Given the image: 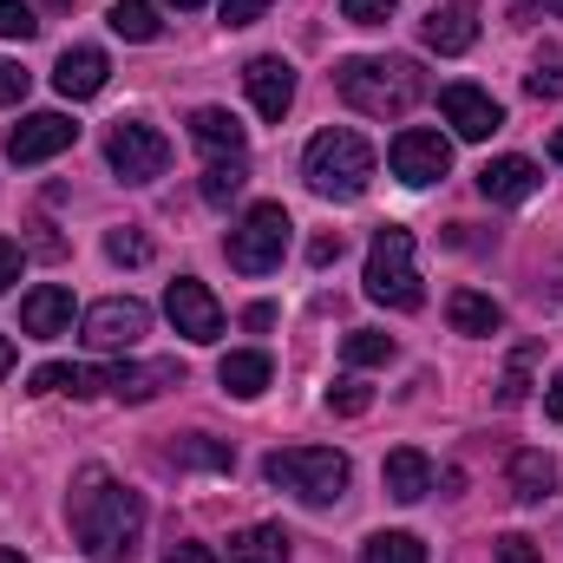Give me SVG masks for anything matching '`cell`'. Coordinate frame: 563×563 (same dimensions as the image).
I'll use <instances>...</instances> for the list:
<instances>
[{
	"label": "cell",
	"instance_id": "cell-31",
	"mask_svg": "<svg viewBox=\"0 0 563 563\" xmlns=\"http://www.w3.org/2000/svg\"><path fill=\"white\" fill-rule=\"evenodd\" d=\"M177 459H184V465H210V472H230V465H236V452H230V445H217V439H203V432H197V439H184V445H177Z\"/></svg>",
	"mask_w": 563,
	"mask_h": 563
},
{
	"label": "cell",
	"instance_id": "cell-19",
	"mask_svg": "<svg viewBox=\"0 0 563 563\" xmlns=\"http://www.w3.org/2000/svg\"><path fill=\"white\" fill-rule=\"evenodd\" d=\"M380 478H387V498H400V505H420L426 492H432V465H426V452H413V445L387 452Z\"/></svg>",
	"mask_w": 563,
	"mask_h": 563
},
{
	"label": "cell",
	"instance_id": "cell-18",
	"mask_svg": "<svg viewBox=\"0 0 563 563\" xmlns=\"http://www.w3.org/2000/svg\"><path fill=\"white\" fill-rule=\"evenodd\" d=\"M170 380H184L170 361H151V367H139V361L125 367V361H119V367H106V394H112V400H132V407L151 400L157 387H170Z\"/></svg>",
	"mask_w": 563,
	"mask_h": 563
},
{
	"label": "cell",
	"instance_id": "cell-40",
	"mask_svg": "<svg viewBox=\"0 0 563 563\" xmlns=\"http://www.w3.org/2000/svg\"><path fill=\"white\" fill-rule=\"evenodd\" d=\"M7 282H20V250L0 236V295H7Z\"/></svg>",
	"mask_w": 563,
	"mask_h": 563
},
{
	"label": "cell",
	"instance_id": "cell-17",
	"mask_svg": "<svg viewBox=\"0 0 563 563\" xmlns=\"http://www.w3.org/2000/svg\"><path fill=\"white\" fill-rule=\"evenodd\" d=\"M20 328H26L33 341H53V334H66V328H73V288H59V282H40V288L20 301Z\"/></svg>",
	"mask_w": 563,
	"mask_h": 563
},
{
	"label": "cell",
	"instance_id": "cell-6",
	"mask_svg": "<svg viewBox=\"0 0 563 563\" xmlns=\"http://www.w3.org/2000/svg\"><path fill=\"white\" fill-rule=\"evenodd\" d=\"M288 210L282 203H256L236 230H230V269H243V276H269L282 263V250H288Z\"/></svg>",
	"mask_w": 563,
	"mask_h": 563
},
{
	"label": "cell",
	"instance_id": "cell-37",
	"mask_svg": "<svg viewBox=\"0 0 563 563\" xmlns=\"http://www.w3.org/2000/svg\"><path fill=\"white\" fill-rule=\"evenodd\" d=\"M217 13H223V26H256L269 13V0H217Z\"/></svg>",
	"mask_w": 563,
	"mask_h": 563
},
{
	"label": "cell",
	"instance_id": "cell-27",
	"mask_svg": "<svg viewBox=\"0 0 563 563\" xmlns=\"http://www.w3.org/2000/svg\"><path fill=\"white\" fill-rule=\"evenodd\" d=\"M106 26H112L119 40H157V33H164V20H157L151 0H119V7L106 13Z\"/></svg>",
	"mask_w": 563,
	"mask_h": 563
},
{
	"label": "cell",
	"instance_id": "cell-44",
	"mask_svg": "<svg viewBox=\"0 0 563 563\" xmlns=\"http://www.w3.org/2000/svg\"><path fill=\"white\" fill-rule=\"evenodd\" d=\"M7 374H13V341L0 334V380H7Z\"/></svg>",
	"mask_w": 563,
	"mask_h": 563
},
{
	"label": "cell",
	"instance_id": "cell-26",
	"mask_svg": "<svg viewBox=\"0 0 563 563\" xmlns=\"http://www.w3.org/2000/svg\"><path fill=\"white\" fill-rule=\"evenodd\" d=\"M243 184H250V164L243 157H210V170H203V203H236L243 197Z\"/></svg>",
	"mask_w": 563,
	"mask_h": 563
},
{
	"label": "cell",
	"instance_id": "cell-22",
	"mask_svg": "<svg viewBox=\"0 0 563 563\" xmlns=\"http://www.w3.org/2000/svg\"><path fill=\"white\" fill-rule=\"evenodd\" d=\"M33 394H73V400H92V394H106V374H99V367L46 361V367H33Z\"/></svg>",
	"mask_w": 563,
	"mask_h": 563
},
{
	"label": "cell",
	"instance_id": "cell-21",
	"mask_svg": "<svg viewBox=\"0 0 563 563\" xmlns=\"http://www.w3.org/2000/svg\"><path fill=\"white\" fill-rule=\"evenodd\" d=\"M190 139L203 144L210 157H243V125H236V112H223V106L190 112Z\"/></svg>",
	"mask_w": 563,
	"mask_h": 563
},
{
	"label": "cell",
	"instance_id": "cell-29",
	"mask_svg": "<svg viewBox=\"0 0 563 563\" xmlns=\"http://www.w3.org/2000/svg\"><path fill=\"white\" fill-rule=\"evenodd\" d=\"M341 361H347V367H380V361H394V341L374 334V328H354V334L341 341Z\"/></svg>",
	"mask_w": 563,
	"mask_h": 563
},
{
	"label": "cell",
	"instance_id": "cell-35",
	"mask_svg": "<svg viewBox=\"0 0 563 563\" xmlns=\"http://www.w3.org/2000/svg\"><path fill=\"white\" fill-rule=\"evenodd\" d=\"M106 256H112V263H144L151 243H144L139 230H112V236H106Z\"/></svg>",
	"mask_w": 563,
	"mask_h": 563
},
{
	"label": "cell",
	"instance_id": "cell-11",
	"mask_svg": "<svg viewBox=\"0 0 563 563\" xmlns=\"http://www.w3.org/2000/svg\"><path fill=\"white\" fill-rule=\"evenodd\" d=\"M144 328H151V308H144V301H132V295H112V301L86 308V341H92V347H106V354L139 347Z\"/></svg>",
	"mask_w": 563,
	"mask_h": 563
},
{
	"label": "cell",
	"instance_id": "cell-9",
	"mask_svg": "<svg viewBox=\"0 0 563 563\" xmlns=\"http://www.w3.org/2000/svg\"><path fill=\"white\" fill-rule=\"evenodd\" d=\"M164 314H170V328H177L184 341H197V347L223 334V308H217V295H210L197 276H177V282H170V295H164Z\"/></svg>",
	"mask_w": 563,
	"mask_h": 563
},
{
	"label": "cell",
	"instance_id": "cell-8",
	"mask_svg": "<svg viewBox=\"0 0 563 563\" xmlns=\"http://www.w3.org/2000/svg\"><path fill=\"white\" fill-rule=\"evenodd\" d=\"M387 164H394V177L407 190H426V184H439L452 170V144L439 139V132H426V125H407L394 139V151H387Z\"/></svg>",
	"mask_w": 563,
	"mask_h": 563
},
{
	"label": "cell",
	"instance_id": "cell-5",
	"mask_svg": "<svg viewBox=\"0 0 563 563\" xmlns=\"http://www.w3.org/2000/svg\"><path fill=\"white\" fill-rule=\"evenodd\" d=\"M367 295L380 308H420L426 288H420V269H413V230L400 223H380L374 250H367Z\"/></svg>",
	"mask_w": 563,
	"mask_h": 563
},
{
	"label": "cell",
	"instance_id": "cell-48",
	"mask_svg": "<svg viewBox=\"0 0 563 563\" xmlns=\"http://www.w3.org/2000/svg\"><path fill=\"white\" fill-rule=\"evenodd\" d=\"M544 7H551V13H558V20H563V0H544Z\"/></svg>",
	"mask_w": 563,
	"mask_h": 563
},
{
	"label": "cell",
	"instance_id": "cell-23",
	"mask_svg": "<svg viewBox=\"0 0 563 563\" xmlns=\"http://www.w3.org/2000/svg\"><path fill=\"white\" fill-rule=\"evenodd\" d=\"M269 354H223L217 361V380H223V394H236V400H256L263 387H269Z\"/></svg>",
	"mask_w": 563,
	"mask_h": 563
},
{
	"label": "cell",
	"instance_id": "cell-20",
	"mask_svg": "<svg viewBox=\"0 0 563 563\" xmlns=\"http://www.w3.org/2000/svg\"><path fill=\"white\" fill-rule=\"evenodd\" d=\"M445 321H452L459 334L485 341V334H498V328H505V308H498L492 295H478V288H459V295L445 301Z\"/></svg>",
	"mask_w": 563,
	"mask_h": 563
},
{
	"label": "cell",
	"instance_id": "cell-4",
	"mask_svg": "<svg viewBox=\"0 0 563 563\" xmlns=\"http://www.w3.org/2000/svg\"><path fill=\"white\" fill-rule=\"evenodd\" d=\"M263 478H269L276 492H295L301 505H334V498L347 492L354 465H347V452H334V445H288V452H269V459H263Z\"/></svg>",
	"mask_w": 563,
	"mask_h": 563
},
{
	"label": "cell",
	"instance_id": "cell-25",
	"mask_svg": "<svg viewBox=\"0 0 563 563\" xmlns=\"http://www.w3.org/2000/svg\"><path fill=\"white\" fill-rule=\"evenodd\" d=\"M551 485H558V465H551L544 452H518V459H511V498H518V505H544Z\"/></svg>",
	"mask_w": 563,
	"mask_h": 563
},
{
	"label": "cell",
	"instance_id": "cell-36",
	"mask_svg": "<svg viewBox=\"0 0 563 563\" xmlns=\"http://www.w3.org/2000/svg\"><path fill=\"white\" fill-rule=\"evenodd\" d=\"M394 7H400V0H341V13H347L354 26H380V20H394Z\"/></svg>",
	"mask_w": 563,
	"mask_h": 563
},
{
	"label": "cell",
	"instance_id": "cell-13",
	"mask_svg": "<svg viewBox=\"0 0 563 563\" xmlns=\"http://www.w3.org/2000/svg\"><path fill=\"white\" fill-rule=\"evenodd\" d=\"M243 92H250V106H256L263 119H288V106H295V66L276 59V53L250 59V66H243Z\"/></svg>",
	"mask_w": 563,
	"mask_h": 563
},
{
	"label": "cell",
	"instance_id": "cell-34",
	"mask_svg": "<svg viewBox=\"0 0 563 563\" xmlns=\"http://www.w3.org/2000/svg\"><path fill=\"white\" fill-rule=\"evenodd\" d=\"M328 407H334V413H347V420H354V413H367V407H374V394H367V387H361V380H341V387H328Z\"/></svg>",
	"mask_w": 563,
	"mask_h": 563
},
{
	"label": "cell",
	"instance_id": "cell-47",
	"mask_svg": "<svg viewBox=\"0 0 563 563\" xmlns=\"http://www.w3.org/2000/svg\"><path fill=\"white\" fill-rule=\"evenodd\" d=\"M0 563H26V558H20V551H0Z\"/></svg>",
	"mask_w": 563,
	"mask_h": 563
},
{
	"label": "cell",
	"instance_id": "cell-33",
	"mask_svg": "<svg viewBox=\"0 0 563 563\" xmlns=\"http://www.w3.org/2000/svg\"><path fill=\"white\" fill-rule=\"evenodd\" d=\"M33 33H40L33 7H20V0H0V40H33Z\"/></svg>",
	"mask_w": 563,
	"mask_h": 563
},
{
	"label": "cell",
	"instance_id": "cell-41",
	"mask_svg": "<svg viewBox=\"0 0 563 563\" xmlns=\"http://www.w3.org/2000/svg\"><path fill=\"white\" fill-rule=\"evenodd\" d=\"M164 563H217V551H210V544H177Z\"/></svg>",
	"mask_w": 563,
	"mask_h": 563
},
{
	"label": "cell",
	"instance_id": "cell-46",
	"mask_svg": "<svg viewBox=\"0 0 563 563\" xmlns=\"http://www.w3.org/2000/svg\"><path fill=\"white\" fill-rule=\"evenodd\" d=\"M170 7H177V13H190V7H203V0H170Z\"/></svg>",
	"mask_w": 563,
	"mask_h": 563
},
{
	"label": "cell",
	"instance_id": "cell-28",
	"mask_svg": "<svg viewBox=\"0 0 563 563\" xmlns=\"http://www.w3.org/2000/svg\"><path fill=\"white\" fill-rule=\"evenodd\" d=\"M361 563H426V544L413 531H374L361 544Z\"/></svg>",
	"mask_w": 563,
	"mask_h": 563
},
{
	"label": "cell",
	"instance_id": "cell-38",
	"mask_svg": "<svg viewBox=\"0 0 563 563\" xmlns=\"http://www.w3.org/2000/svg\"><path fill=\"white\" fill-rule=\"evenodd\" d=\"M26 86H33V73H20L13 59H0V106H20V99H26Z\"/></svg>",
	"mask_w": 563,
	"mask_h": 563
},
{
	"label": "cell",
	"instance_id": "cell-24",
	"mask_svg": "<svg viewBox=\"0 0 563 563\" xmlns=\"http://www.w3.org/2000/svg\"><path fill=\"white\" fill-rule=\"evenodd\" d=\"M230 563H288V531L282 525H243L230 538Z\"/></svg>",
	"mask_w": 563,
	"mask_h": 563
},
{
	"label": "cell",
	"instance_id": "cell-32",
	"mask_svg": "<svg viewBox=\"0 0 563 563\" xmlns=\"http://www.w3.org/2000/svg\"><path fill=\"white\" fill-rule=\"evenodd\" d=\"M525 86H531V99H563V59H558V53H551V59H538Z\"/></svg>",
	"mask_w": 563,
	"mask_h": 563
},
{
	"label": "cell",
	"instance_id": "cell-3",
	"mask_svg": "<svg viewBox=\"0 0 563 563\" xmlns=\"http://www.w3.org/2000/svg\"><path fill=\"white\" fill-rule=\"evenodd\" d=\"M301 177L314 197H334V203H354L367 184H374V151L361 132L334 125V132H314L308 139V157H301Z\"/></svg>",
	"mask_w": 563,
	"mask_h": 563
},
{
	"label": "cell",
	"instance_id": "cell-10",
	"mask_svg": "<svg viewBox=\"0 0 563 563\" xmlns=\"http://www.w3.org/2000/svg\"><path fill=\"white\" fill-rule=\"evenodd\" d=\"M73 139H79V125H73L66 112H26V119L7 132V157H13V164H46V157H59Z\"/></svg>",
	"mask_w": 563,
	"mask_h": 563
},
{
	"label": "cell",
	"instance_id": "cell-16",
	"mask_svg": "<svg viewBox=\"0 0 563 563\" xmlns=\"http://www.w3.org/2000/svg\"><path fill=\"white\" fill-rule=\"evenodd\" d=\"M538 164L531 157H518V151H505V157H485V170H478V190L492 197V203H525L531 190H538Z\"/></svg>",
	"mask_w": 563,
	"mask_h": 563
},
{
	"label": "cell",
	"instance_id": "cell-30",
	"mask_svg": "<svg viewBox=\"0 0 563 563\" xmlns=\"http://www.w3.org/2000/svg\"><path fill=\"white\" fill-rule=\"evenodd\" d=\"M531 361H538V347H518V354H511V367H505V380H498V400H505V407H518V400L531 394Z\"/></svg>",
	"mask_w": 563,
	"mask_h": 563
},
{
	"label": "cell",
	"instance_id": "cell-43",
	"mask_svg": "<svg viewBox=\"0 0 563 563\" xmlns=\"http://www.w3.org/2000/svg\"><path fill=\"white\" fill-rule=\"evenodd\" d=\"M544 413L563 420V374H551V387H544Z\"/></svg>",
	"mask_w": 563,
	"mask_h": 563
},
{
	"label": "cell",
	"instance_id": "cell-12",
	"mask_svg": "<svg viewBox=\"0 0 563 563\" xmlns=\"http://www.w3.org/2000/svg\"><path fill=\"white\" fill-rule=\"evenodd\" d=\"M439 112H445V125L465 144H485L505 125V106H498L492 92H478V86H445V92H439Z\"/></svg>",
	"mask_w": 563,
	"mask_h": 563
},
{
	"label": "cell",
	"instance_id": "cell-2",
	"mask_svg": "<svg viewBox=\"0 0 563 563\" xmlns=\"http://www.w3.org/2000/svg\"><path fill=\"white\" fill-rule=\"evenodd\" d=\"M334 86L361 119H407L426 99V73L413 59H341Z\"/></svg>",
	"mask_w": 563,
	"mask_h": 563
},
{
	"label": "cell",
	"instance_id": "cell-15",
	"mask_svg": "<svg viewBox=\"0 0 563 563\" xmlns=\"http://www.w3.org/2000/svg\"><path fill=\"white\" fill-rule=\"evenodd\" d=\"M106 79H112V59H106L99 46H66V53H59V66H53L59 99H99V92H106Z\"/></svg>",
	"mask_w": 563,
	"mask_h": 563
},
{
	"label": "cell",
	"instance_id": "cell-42",
	"mask_svg": "<svg viewBox=\"0 0 563 563\" xmlns=\"http://www.w3.org/2000/svg\"><path fill=\"white\" fill-rule=\"evenodd\" d=\"M341 256V236H314V250H308V263L321 269V263H334Z\"/></svg>",
	"mask_w": 563,
	"mask_h": 563
},
{
	"label": "cell",
	"instance_id": "cell-1",
	"mask_svg": "<svg viewBox=\"0 0 563 563\" xmlns=\"http://www.w3.org/2000/svg\"><path fill=\"white\" fill-rule=\"evenodd\" d=\"M73 531L92 563H132L144 538V498L119 485L106 465H86L73 478Z\"/></svg>",
	"mask_w": 563,
	"mask_h": 563
},
{
	"label": "cell",
	"instance_id": "cell-7",
	"mask_svg": "<svg viewBox=\"0 0 563 563\" xmlns=\"http://www.w3.org/2000/svg\"><path fill=\"white\" fill-rule=\"evenodd\" d=\"M106 157H112V170H119L125 184H151V177H164V164H170V139H164L157 125H144V119H119L112 139H106Z\"/></svg>",
	"mask_w": 563,
	"mask_h": 563
},
{
	"label": "cell",
	"instance_id": "cell-45",
	"mask_svg": "<svg viewBox=\"0 0 563 563\" xmlns=\"http://www.w3.org/2000/svg\"><path fill=\"white\" fill-rule=\"evenodd\" d=\"M551 157H558V164H563V125H558V139H551Z\"/></svg>",
	"mask_w": 563,
	"mask_h": 563
},
{
	"label": "cell",
	"instance_id": "cell-39",
	"mask_svg": "<svg viewBox=\"0 0 563 563\" xmlns=\"http://www.w3.org/2000/svg\"><path fill=\"white\" fill-rule=\"evenodd\" d=\"M498 563H544V558H538V544L525 531H511V538H498Z\"/></svg>",
	"mask_w": 563,
	"mask_h": 563
},
{
	"label": "cell",
	"instance_id": "cell-14",
	"mask_svg": "<svg viewBox=\"0 0 563 563\" xmlns=\"http://www.w3.org/2000/svg\"><path fill=\"white\" fill-rule=\"evenodd\" d=\"M420 40L432 46V53H465L472 40H478V7L472 0H439V7H426V20H420Z\"/></svg>",
	"mask_w": 563,
	"mask_h": 563
}]
</instances>
